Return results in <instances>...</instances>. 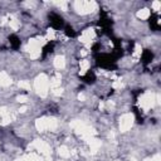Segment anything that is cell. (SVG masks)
Segmentation results:
<instances>
[{"instance_id": "obj_1", "label": "cell", "mask_w": 161, "mask_h": 161, "mask_svg": "<svg viewBox=\"0 0 161 161\" xmlns=\"http://www.w3.org/2000/svg\"><path fill=\"white\" fill-rule=\"evenodd\" d=\"M50 25L56 29H59L63 26V19L58 14H52L50 15Z\"/></svg>"}, {"instance_id": "obj_2", "label": "cell", "mask_w": 161, "mask_h": 161, "mask_svg": "<svg viewBox=\"0 0 161 161\" xmlns=\"http://www.w3.org/2000/svg\"><path fill=\"white\" fill-rule=\"evenodd\" d=\"M152 58H154V54H152V52L151 50H143L142 53V56H141V59H142V63L145 64H147V63H151L152 62Z\"/></svg>"}, {"instance_id": "obj_3", "label": "cell", "mask_w": 161, "mask_h": 161, "mask_svg": "<svg viewBox=\"0 0 161 161\" xmlns=\"http://www.w3.org/2000/svg\"><path fill=\"white\" fill-rule=\"evenodd\" d=\"M9 43H10V47L14 48V49H18V48L20 47V39L14 34H12L9 37Z\"/></svg>"}, {"instance_id": "obj_4", "label": "cell", "mask_w": 161, "mask_h": 161, "mask_svg": "<svg viewBox=\"0 0 161 161\" xmlns=\"http://www.w3.org/2000/svg\"><path fill=\"white\" fill-rule=\"evenodd\" d=\"M83 80L86 83H93L94 80H96V76H94V73L92 72H88L86 76H83Z\"/></svg>"}, {"instance_id": "obj_5", "label": "cell", "mask_w": 161, "mask_h": 161, "mask_svg": "<svg viewBox=\"0 0 161 161\" xmlns=\"http://www.w3.org/2000/svg\"><path fill=\"white\" fill-rule=\"evenodd\" d=\"M150 25H151V28L154 29V30H157L159 29V19L156 18V17H152L151 19H150Z\"/></svg>"}, {"instance_id": "obj_6", "label": "cell", "mask_w": 161, "mask_h": 161, "mask_svg": "<svg viewBox=\"0 0 161 161\" xmlns=\"http://www.w3.org/2000/svg\"><path fill=\"white\" fill-rule=\"evenodd\" d=\"M52 50H53V44L49 43V44H47L44 48H43V56H47L48 53H50Z\"/></svg>"}, {"instance_id": "obj_7", "label": "cell", "mask_w": 161, "mask_h": 161, "mask_svg": "<svg viewBox=\"0 0 161 161\" xmlns=\"http://www.w3.org/2000/svg\"><path fill=\"white\" fill-rule=\"evenodd\" d=\"M64 31H66V34L68 37H74V35H76V33H74V30H73L72 26H66V30H64Z\"/></svg>"}]
</instances>
